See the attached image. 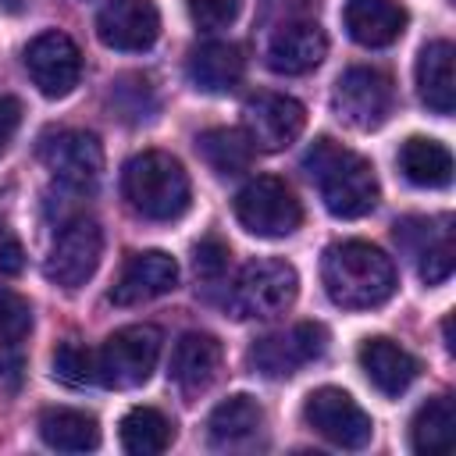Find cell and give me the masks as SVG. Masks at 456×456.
<instances>
[{"instance_id": "6da1fadb", "label": "cell", "mask_w": 456, "mask_h": 456, "mask_svg": "<svg viewBox=\"0 0 456 456\" xmlns=\"http://www.w3.org/2000/svg\"><path fill=\"white\" fill-rule=\"evenodd\" d=\"M321 281L335 306L342 310H370L392 299L395 292V264L378 246L346 239L324 249Z\"/></svg>"}, {"instance_id": "7a4b0ae2", "label": "cell", "mask_w": 456, "mask_h": 456, "mask_svg": "<svg viewBox=\"0 0 456 456\" xmlns=\"http://www.w3.org/2000/svg\"><path fill=\"white\" fill-rule=\"evenodd\" d=\"M306 175L317 182V192L324 207L335 217H363L378 207V175L367 157L346 150L342 142L321 135L306 157H303Z\"/></svg>"}, {"instance_id": "3957f363", "label": "cell", "mask_w": 456, "mask_h": 456, "mask_svg": "<svg viewBox=\"0 0 456 456\" xmlns=\"http://www.w3.org/2000/svg\"><path fill=\"white\" fill-rule=\"evenodd\" d=\"M121 192L128 207L146 221H175L189 207V175L171 153L146 150L125 164Z\"/></svg>"}, {"instance_id": "277c9868", "label": "cell", "mask_w": 456, "mask_h": 456, "mask_svg": "<svg viewBox=\"0 0 456 456\" xmlns=\"http://www.w3.org/2000/svg\"><path fill=\"white\" fill-rule=\"evenodd\" d=\"M299 292V274L285 260H253L239 271L228 292V310L239 321H271L281 317Z\"/></svg>"}, {"instance_id": "5b68a950", "label": "cell", "mask_w": 456, "mask_h": 456, "mask_svg": "<svg viewBox=\"0 0 456 456\" xmlns=\"http://www.w3.org/2000/svg\"><path fill=\"white\" fill-rule=\"evenodd\" d=\"M160 328L153 324H128L118 328L96 353V381L107 388H139L150 381L160 360Z\"/></svg>"}, {"instance_id": "8992f818", "label": "cell", "mask_w": 456, "mask_h": 456, "mask_svg": "<svg viewBox=\"0 0 456 456\" xmlns=\"http://www.w3.org/2000/svg\"><path fill=\"white\" fill-rule=\"evenodd\" d=\"M235 217L256 239H285V235H292L299 228L303 207H299L296 192L281 178L256 175L253 182H246L239 189V196H235Z\"/></svg>"}, {"instance_id": "52a82bcc", "label": "cell", "mask_w": 456, "mask_h": 456, "mask_svg": "<svg viewBox=\"0 0 456 456\" xmlns=\"http://www.w3.org/2000/svg\"><path fill=\"white\" fill-rule=\"evenodd\" d=\"M392 103H395V89L388 75H381L378 68H363V64L342 71L331 93L335 114L356 132H370L385 125V118L392 114Z\"/></svg>"}, {"instance_id": "ba28073f", "label": "cell", "mask_w": 456, "mask_h": 456, "mask_svg": "<svg viewBox=\"0 0 456 456\" xmlns=\"http://www.w3.org/2000/svg\"><path fill=\"white\" fill-rule=\"evenodd\" d=\"M100 253H103V232H100V224L93 217H71L57 232V239H53V246L46 253L43 274L53 285H61V289H78V285H86L96 274Z\"/></svg>"}, {"instance_id": "9c48e42d", "label": "cell", "mask_w": 456, "mask_h": 456, "mask_svg": "<svg viewBox=\"0 0 456 456\" xmlns=\"http://www.w3.org/2000/svg\"><path fill=\"white\" fill-rule=\"evenodd\" d=\"M303 417L321 438H328L338 449H363L370 442V435H374V424L363 413V406L349 392L331 388V385L306 395Z\"/></svg>"}, {"instance_id": "30bf717a", "label": "cell", "mask_w": 456, "mask_h": 456, "mask_svg": "<svg viewBox=\"0 0 456 456\" xmlns=\"http://www.w3.org/2000/svg\"><path fill=\"white\" fill-rule=\"evenodd\" d=\"M324 346H328V331L314 321H299L285 331L256 338L249 349V363L264 378H289L299 367L314 363L324 353Z\"/></svg>"}, {"instance_id": "8fae6325", "label": "cell", "mask_w": 456, "mask_h": 456, "mask_svg": "<svg viewBox=\"0 0 456 456\" xmlns=\"http://www.w3.org/2000/svg\"><path fill=\"white\" fill-rule=\"evenodd\" d=\"M25 68H28V78L36 82V89L43 96L61 100L82 78V53L71 43V36L50 28V32H39L25 46Z\"/></svg>"}, {"instance_id": "7c38bea8", "label": "cell", "mask_w": 456, "mask_h": 456, "mask_svg": "<svg viewBox=\"0 0 456 456\" xmlns=\"http://www.w3.org/2000/svg\"><path fill=\"white\" fill-rule=\"evenodd\" d=\"M39 157L46 164V171L68 185V189H93L100 171H103V146L93 132H78V128H64L43 139Z\"/></svg>"}, {"instance_id": "4fadbf2b", "label": "cell", "mask_w": 456, "mask_h": 456, "mask_svg": "<svg viewBox=\"0 0 456 456\" xmlns=\"http://www.w3.org/2000/svg\"><path fill=\"white\" fill-rule=\"evenodd\" d=\"M303 125H306L303 103L285 93H256L242 107V132L256 150H267V153L296 142Z\"/></svg>"}, {"instance_id": "5bb4252c", "label": "cell", "mask_w": 456, "mask_h": 456, "mask_svg": "<svg viewBox=\"0 0 456 456\" xmlns=\"http://www.w3.org/2000/svg\"><path fill=\"white\" fill-rule=\"evenodd\" d=\"M395 242L417 260V274L428 285H442L456 267V246H452V217H406L395 224Z\"/></svg>"}, {"instance_id": "9a60e30c", "label": "cell", "mask_w": 456, "mask_h": 456, "mask_svg": "<svg viewBox=\"0 0 456 456\" xmlns=\"http://www.w3.org/2000/svg\"><path fill=\"white\" fill-rule=\"evenodd\" d=\"M96 36L110 50H150L160 36V11L153 0H107L96 14Z\"/></svg>"}, {"instance_id": "2e32d148", "label": "cell", "mask_w": 456, "mask_h": 456, "mask_svg": "<svg viewBox=\"0 0 456 456\" xmlns=\"http://www.w3.org/2000/svg\"><path fill=\"white\" fill-rule=\"evenodd\" d=\"M175 285H178L175 256H167L164 249H146V253H135L121 267L114 289H110V303L114 306H139V303H150L157 296H167Z\"/></svg>"}, {"instance_id": "e0dca14e", "label": "cell", "mask_w": 456, "mask_h": 456, "mask_svg": "<svg viewBox=\"0 0 456 456\" xmlns=\"http://www.w3.org/2000/svg\"><path fill=\"white\" fill-rule=\"evenodd\" d=\"M328 53V39L317 21H285L271 32L264 61L278 75H306Z\"/></svg>"}, {"instance_id": "ac0fdd59", "label": "cell", "mask_w": 456, "mask_h": 456, "mask_svg": "<svg viewBox=\"0 0 456 456\" xmlns=\"http://www.w3.org/2000/svg\"><path fill=\"white\" fill-rule=\"evenodd\" d=\"M221 360H224V353H221V342L214 335L185 331L171 353V381L178 385V392L185 399H196L217 381Z\"/></svg>"}, {"instance_id": "d6986e66", "label": "cell", "mask_w": 456, "mask_h": 456, "mask_svg": "<svg viewBox=\"0 0 456 456\" xmlns=\"http://www.w3.org/2000/svg\"><path fill=\"white\" fill-rule=\"evenodd\" d=\"M346 32L360 46H388L406 28V7L399 0H346Z\"/></svg>"}, {"instance_id": "ffe728a7", "label": "cell", "mask_w": 456, "mask_h": 456, "mask_svg": "<svg viewBox=\"0 0 456 456\" xmlns=\"http://www.w3.org/2000/svg\"><path fill=\"white\" fill-rule=\"evenodd\" d=\"M28 331H32L28 303L14 292H0V392H18L21 385Z\"/></svg>"}, {"instance_id": "44dd1931", "label": "cell", "mask_w": 456, "mask_h": 456, "mask_svg": "<svg viewBox=\"0 0 456 456\" xmlns=\"http://www.w3.org/2000/svg\"><path fill=\"white\" fill-rule=\"evenodd\" d=\"M456 50L449 39H431L417 57V93L428 110L452 114L456 107Z\"/></svg>"}, {"instance_id": "7402d4cb", "label": "cell", "mask_w": 456, "mask_h": 456, "mask_svg": "<svg viewBox=\"0 0 456 456\" xmlns=\"http://www.w3.org/2000/svg\"><path fill=\"white\" fill-rule=\"evenodd\" d=\"M360 370L381 395H403L417 378V360L392 338H367L360 346Z\"/></svg>"}, {"instance_id": "603a6c76", "label": "cell", "mask_w": 456, "mask_h": 456, "mask_svg": "<svg viewBox=\"0 0 456 456\" xmlns=\"http://www.w3.org/2000/svg\"><path fill=\"white\" fill-rule=\"evenodd\" d=\"M189 82L200 89V93H228L242 71H246V57L235 43H203L189 53Z\"/></svg>"}, {"instance_id": "cb8c5ba5", "label": "cell", "mask_w": 456, "mask_h": 456, "mask_svg": "<svg viewBox=\"0 0 456 456\" xmlns=\"http://www.w3.org/2000/svg\"><path fill=\"white\" fill-rule=\"evenodd\" d=\"M399 171L406 182H413L420 189H442L452 182V153L438 139L410 135L399 146Z\"/></svg>"}, {"instance_id": "d4e9b609", "label": "cell", "mask_w": 456, "mask_h": 456, "mask_svg": "<svg viewBox=\"0 0 456 456\" xmlns=\"http://www.w3.org/2000/svg\"><path fill=\"white\" fill-rule=\"evenodd\" d=\"M39 438L57 452H89L100 445V424L93 413L50 406L39 413Z\"/></svg>"}, {"instance_id": "484cf974", "label": "cell", "mask_w": 456, "mask_h": 456, "mask_svg": "<svg viewBox=\"0 0 456 456\" xmlns=\"http://www.w3.org/2000/svg\"><path fill=\"white\" fill-rule=\"evenodd\" d=\"M264 428V410L256 399L249 395H228L224 403H217L210 410V420H207V431H210V442L214 445H246L249 438H256Z\"/></svg>"}, {"instance_id": "4316f807", "label": "cell", "mask_w": 456, "mask_h": 456, "mask_svg": "<svg viewBox=\"0 0 456 456\" xmlns=\"http://www.w3.org/2000/svg\"><path fill=\"white\" fill-rule=\"evenodd\" d=\"M196 153L217 175H242V171H249L256 146L249 142V135L242 128H207L196 139Z\"/></svg>"}, {"instance_id": "83f0119b", "label": "cell", "mask_w": 456, "mask_h": 456, "mask_svg": "<svg viewBox=\"0 0 456 456\" xmlns=\"http://www.w3.org/2000/svg\"><path fill=\"white\" fill-rule=\"evenodd\" d=\"M121 449L132 452V456H157L171 445L175 438V424L153 410V406H132L125 417H121Z\"/></svg>"}, {"instance_id": "f1b7e54d", "label": "cell", "mask_w": 456, "mask_h": 456, "mask_svg": "<svg viewBox=\"0 0 456 456\" xmlns=\"http://www.w3.org/2000/svg\"><path fill=\"white\" fill-rule=\"evenodd\" d=\"M452 442H456V406L449 395H435L417 410L410 424V445L417 452H445L452 449Z\"/></svg>"}, {"instance_id": "f546056e", "label": "cell", "mask_w": 456, "mask_h": 456, "mask_svg": "<svg viewBox=\"0 0 456 456\" xmlns=\"http://www.w3.org/2000/svg\"><path fill=\"white\" fill-rule=\"evenodd\" d=\"M110 103H114V110H118L121 118H128V121H142V118H150L153 107H157L153 89H150V82H146L142 75H121V78L110 86Z\"/></svg>"}, {"instance_id": "4dcf8cb0", "label": "cell", "mask_w": 456, "mask_h": 456, "mask_svg": "<svg viewBox=\"0 0 456 456\" xmlns=\"http://www.w3.org/2000/svg\"><path fill=\"white\" fill-rule=\"evenodd\" d=\"M53 378H61L64 385H93L96 381V353H89L78 342H61L53 353Z\"/></svg>"}, {"instance_id": "1f68e13d", "label": "cell", "mask_w": 456, "mask_h": 456, "mask_svg": "<svg viewBox=\"0 0 456 456\" xmlns=\"http://www.w3.org/2000/svg\"><path fill=\"white\" fill-rule=\"evenodd\" d=\"M228 260H232V253H228V246H224L217 235L200 239V242H196V249H192V267H196V278H200V281H207V285L224 278Z\"/></svg>"}, {"instance_id": "d6a6232c", "label": "cell", "mask_w": 456, "mask_h": 456, "mask_svg": "<svg viewBox=\"0 0 456 456\" xmlns=\"http://www.w3.org/2000/svg\"><path fill=\"white\" fill-rule=\"evenodd\" d=\"M239 4H242V0H185L189 18H192L200 28H207V32L232 25L235 14H239Z\"/></svg>"}, {"instance_id": "836d02e7", "label": "cell", "mask_w": 456, "mask_h": 456, "mask_svg": "<svg viewBox=\"0 0 456 456\" xmlns=\"http://www.w3.org/2000/svg\"><path fill=\"white\" fill-rule=\"evenodd\" d=\"M25 267V249L11 228L0 224V274H18Z\"/></svg>"}, {"instance_id": "e575fe53", "label": "cell", "mask_w": 456, "mask_h": 456, "mask_svg": "<svg viewBox=\"0 0 456 456\" xmlns=\"http://www.w3.org/2000/svg\"><path fill=\"white\" fill-rule=\"evenodd\" d=\"M18 125H21V103H18L14 96H0V153H4L7 142L14 139Z\"/></svg>"}]
</instances>
